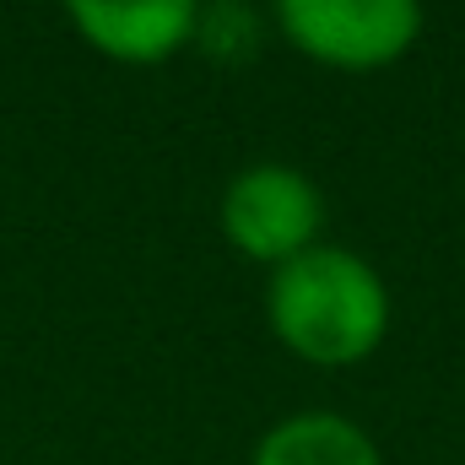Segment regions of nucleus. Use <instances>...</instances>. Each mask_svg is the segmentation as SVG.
<instances>
[{
	"label": "nucleus",
	"instance_id": "nucleus-1",
	"mask_svg": "<svg viewBox=\"0 0 465 465\" xmlns=\"http://www.w3.org/2000/svg\"><path fill=\"white\" fill-rule=\"evenodd\" d=\"M395 320L390 287L373 260L347 243H314L265 276V325L276 347L309 368L341 373L384 347Z\"/></svg>",
	"mask_w": 465,
	"mask_h": 465
},
{
	"label": "nucleus",
	"instance_id": "nucleus-6",
	"mask_svg": "<svg viewBox=\"0 0 465 465\" xmlns=\"http://www.w3.org/2000/svg\"><path fill=\"white\" fill-rule=\"evenodd\" d=\"M195 44L223 60V65H238L254 44H260V11L249 0H206L201 5V27H195Z\"/></svg>",
	"mask_w": 465,
	"mask_h": 465
},
{
	"label": "nucleus",
	"instance_id": "nucleus-4",
	"mask_svg": "<svg viewBox=\"0 0 465 465\" xmlns=\"http://www.w3.org/2000/svg\"><path fill=\"white\" fill-rule=\"evenodd\" d=\"M206 0H60L71 33L114 65H168L195 44Z\"/></svg>",
	"mask_w": 465,
	"mask_h": 465
},
{
	"label": "nucleus",
	"instance_id": "nucleus-3",
	"mask_svg": "<svg viewBox=\"0 0 465 465\" xmlns=\"http://www.w3.org/2000/svg\"><path fill=\"white\" fill-rule=\"evenodd\" d=\"M217 228L249 265H287L325 232V195L292 163H249L217 195Z\"/></svg>",
	"mask_w": 465,
	"mask_h": 465
},
{
	"label": "nucleus",
	"instance_id": "nucleus-5",
	"mask_svg": "<svg viewBox=\"0 0 465 465\" xmlns=\"http://www.w3.org/2000/svg\"><path fill=\"white\" fill-rule=\"evenodd\" d=\"M249 465H384V450L341 411H287L254 439Z\"/></svg>",
	"mask_w": 465,
	"mask_h": 465
},
{
	"label": "nucleus",
	"instance_id": "nucleus-2",
	"mask_svg": "<svg viewBox=\"0 0 465 465\" xmlns=\"http://www.w3.org/2000/svg\"><path fill=\"white\" fill-rule=\"evenodd\" d=\"M265 16L298 60L341 76L401 65L428 33L422 0H265Z\"/></svg>",
	"mask_w": 465,
	"mask_h": 465
}]
</instances>
